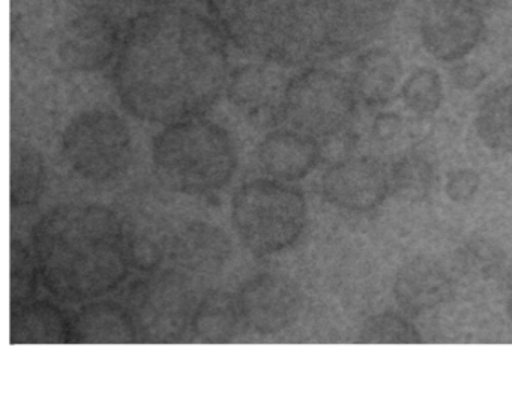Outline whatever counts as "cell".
<instances>
[{"label":"cell","instance_id":"29","mask_svg":"<svg viewBox=\"0 0 512 401\" xmlns=\"http://www.w3.org/2000/svg\"><path fill=\"white\" fill-rule=\"evenodd\" d=\"M400 119L397 116H380L374 125V134L379 140H391L397 136L400 131Z\"/></svg>","mask_w":512,"mask_h":401},{"label":"cell","instance_id":"17","mask_svg":"<svg viewBox=\"0 0 512 401\" xmlns=\"http://www.w3.org/2000/svg\"><path fill=\"white\" fill-rule=\"evenodd\" d=\"M400 59L389 50L365 53L353 68V89L367 106H386L394 98L401 79Z\"/></svg>","mask_w":512,"mask_h":401},{"label":"cell","instance_id":"32","mask_svg":"<svg viewBox=\"0 0 512 401\" xmlns=\"http://www.w3.org/2000/svg\"><path fill=\"white\" fill-rule=\"evenodd\" d=\"M469 2L475 5V7H478L479 10H482V8L493 7V5H496L500 0H469Z\"/></svg>","mask_w":512,"mask_h":401},{"label":"cell","instance_id":"15","mask_svg":"<svg viewBox=\"0 0 512 401\" xmlns=\"http://www.w3.org/2000/svg\"><path fill=\"white\" fill-rule=\"evenodd\" d=\"M230 254L226 233L208 223L187 224L166 244V256L178 274H215L224 268Z\"/></svg>","mask_w":512,"mask_h":401},{"label":"cell","instance_id":"19","mask_svg":"<svg viewBox=\"0 0 512 401\" xmlns=\"http://www.w3.org/2000/svg\"><path fill=\"white\" fill-rule=\"evenodd\" d=\"M70 338V326L58 308L47 302L13 305L11 343H59Z\"/></svg>","mask_w":512,"mask_h":401},{"label":"cell","instance_id":"18","mask_svg":"<svg viewBox=\"0 0 512 401\" xmlns=\"http://www.w3.org/2000/svg\"><path fill=\"white\" fill-rule=\"evenodd\" d=\"M136 325L130 314L115 304H95L83 308L70 326V338L79 343H130Z\"/></svg>","mask_w":512,"mask_h":401},{"label":"cell","instance_id":"3","mask_svg":"<svg viewBox=\"0 0 512 401\" xmlns=\"http://www.w3.org/2000/svg\"><path fill=\"white\" fill-rule=\"evenodd\" d=\"M32 245L41 281L65 301L112 292L133 265L134 248L124 226L104 206H58L38 221Z\"/></svg>","mask_w":512,"mask_h":401},{"label":"cell","instance_id":"9","mask_svg":"<svg viewBox=\"0 0 512 401\" xmlns=\"http://www.w3.org/2000/svg\"><path fill=\"white\" fill-rule=\"evenodd\" d=\"M118 20L103 10H89L67 23L58 46V58L67 70L95 73L118 55L122 40Z\"/></svg>","mask_w":512,"mask_h":401},{"label":"cell","instance_id":"8","mask_svg":"<svg viewBox=\"0 0 512 401\" xmlns=\"http://www.w3.org/2000/svg\"><path fill=\"white\" fill-rule=\"evenodd\" d=\"M482 31L481 10L469 0H431L422 14V43L439 61H460L469 55Z\"/></svg>","mask_w":512,"mask_h":401},{"label":"cell","instance_id":"26","mask_svg":"<svg viewBox=\"0 0 512 401\" xmlns=\"http://www.w3.org/2000/svg\"><path fill=\"white\" fill-rule=\"evenodd\" d=\"M362 343L416 344L422 343L418 329L395 313H380L367 320L361 334Z\"/></svg>","mask_w":512,"mask_h":401},{"label":"cell","instance_id":"30","mask_svg":"<svg viewBox=\"0 0 512 401\" xmlns=\"http://www.w3.org/2000/svg\"><path fill=\"white\" fill-rule=\"evenodd\" d=\"M458 80V86H463V88H473V86H478L482 80V73L479 70H473V68H466V70H461L460 73L455 74Z\"/></svg>","mask_w":512,"mask_h":401},{"label":"cell","instance_id":"22","mask_svg":"<svg viewBox=\"0 0 512 401\" xmlns=\"http://www.w3.org/2000/svg\"><path fill=\"white\" fill-rule=\"evenodd\" d=\"M46 181V167L40 152L29 146L11 149V206L16 209L34 206Z\"/></svg>","mask_w":512,"mask_h":401},{"label":"cell","instance_id":"13","mask_svg":"<svg viewBox=\"0 0 512 401\" xmlns=\"http://www.w3.org/2000/svg\"><path fill=\"white\" fill-rule=\"evenodd\" d=\"M392 292L406 313L421 316L454 299L455 281L439 260L419 256L398 269Z\"/></svg>","mask_w":512,"mask_h":401},{"label":"cell","instance_id":"6","mask_svg":"<svg viewBox=\"0 0 512 401\" xmlns=\"http://www.w3.org/2000/svg\"><path fill=\"white\" fill-rule=\"evenodd\" d=\"M355 110V89L344 77L325 68H305L287 82L280 124L320 142L338 136Z\"/></svg>","mask_w":512,"mask_h":401},{"label":"cell","instance_id":"24","mask_svg":"<svg viewBox=\"0 0 512 401\" xmlns=\"http://www.w3.org/2000/svg\"><path fill=\"white\" fill-rule=\"evenodd\" d=\"M389 185L398 199L422 202L433 187V167L421 155H406L392 166Z\"/></svg>","mask_w":512,"mask_h":401},{"label":"cell","instance_id":"2","mask_svg":"<svg viewBox=\"0 0 512 401\" xmlns=\"http://www.w3.org/2000/svg\"><path fill=\"white\" fill-rule=\"evenodd\" d=\"M244 55L280 67L346 53L373 16V0H202Z\"/></svg>","mask_w":512,"mask_h":401},{"label":"cell","instance_id":"25","mask_svg":"<svg viewBox=\"0 0 512 401\" xmlns=\"http://www.w3.org/2000/svg\"><path fill=\"white\" fill-rule=\"evenodd\" d=\"M401 98L404 106L415 115H433L442 104V79L436 71L421 68L403 83Z\"/></svg>","mask_w":512,"mask_h":401},{"label":"cell","instance_id":"4","mask_svg":"<svg viewBox=\"0 0 512 401\" xmlns=\"http://www.w3.org/2000/svg\"><path fill=\"white\" fill-rule=\"evenodd\" d=\"M160 181L176 193L205 196L229 184L238 167L230 134L215 122L193 118L166 125L152 143Z\"/></svg>","mask_w":512,"mask_h":401},{"label":"cell","instance_id":"21","mask_svg":"<svg viewBox=\"0 0 512 401\" xmlns=\"http://www.w3.org/2000/svg\"><path fill=\"white\" fill-rule=\"evenodd\" d=\"M242 316L238 298L229 293H209L194 311L191 326L202 341L220 343L233 338L238 331Z\"/></svg>","mask_w":512,"mask_h":401},{"label":"cell","instance_id":"14","mask_svg":"<svg viewBox=\"0 0 512 401\" xmlns=\"http://www.w3.org/2000/svg\"><path fill=\"white\" fill-rule=\"evenodd\" d=\"M280 65L260 61L244 65L230 73L227 97L245 115L263 119L266 124H280L281 104L287 82L278 73Z\"/></svg>","mask_w":512,"mask_h":401},{"label":"cell","instance_id":"12","mask_svg":"<svg viewBox=\"0 0 512 401\" xmlns=\"http://www.w3.org/2000/svg\"><path fill=\"white\" fill-rule=\"evenodd\" d=\"M236 298L242 322L260 334H275L289 328L301 310L298 289L277 275L251 278Z\"/></svg>","mask_w":512,"mask_h":401},{"label":"cell","instance_id":"20","mask_svg":"<svg viewBox=\"0 0 512 401\" xmlns=\"http://www.w3.org/2000/svg\"><path fill=\"white\" fill-rule=\"evenodd\" d=\"M475 127L487 148L512 157V86L494 89L482 100Z\"/></svg>","mask_w":512,"mask_h":401},{"label":"cell","instance_id":"33","mask_svg":"<svg viewBox=\"0 0 512 401\" xmlns=\"http://www.w3.org/2000/svg\"><path fill=\"white\" fill-rule=\"evenodd\" d=\"M506 313H508L509 319L512 320V284L509 287L508 299H506Z\"/></svg>","mask_w":512,"mask_h":401},{"label":"cell","instance_id":"28","mask_svg":"<svg viewBox=\"0 0 512 401\" xmlns=\"http://www.w3.org/2000/svg\"><path fill=\"white\" fill-rule=\"evenodd\" d=\"M481 187V178L472 169H458L449 173L446 181V196L458 205L472 202Z\"/></svg>","mask_w":512,"mask_h":401},{"label":"cell","instance_id":"16","mask_svg":"<svg viewBox=\"0 0 512 401\" xmlns=\"http://www.w3.org/2000/svg\"><path fill=\"white\" fill-rule=\"evenodd\" d=\"M260 166L277 181L295 182L305 178L320 158L317 140L296 131L268 134L257 148Z\"/></svg>","mask_w":512,"mask_h":401},{"label":"cell","instance_id":"27","mask_svg":"<svg viewBox=\"0 0 512 401\" xmlns=\"http://www.w3.org/2000/svg\"><path fill=\"white\" fill-rule=\"evenodd\" d=\"M38 274L40 272L35 257L32 259L22 242L14 241L11 244V304L31 301L37 287Z\"/></svg>","mask_w":512,"mask_h":401},{"label":"cell","instance_id":"1","mask_svg":"<svg viewBox=\"0 0 512 401\" xmlns=\"http://www.w3.org/2000/svg\"><path fill=\"white\" fill-rule=\"evenodd\" d=\"M220 26L194 8H145L131 17L113 65V88L151 124L200 118L227 88L230 50Z\"/></svg>","mask_w":512,"mask_h":401},{"label":"cell","instance_id":"10","mask_svg":"<svg viewBox=\"0 0 512 401\" xmlns=\"http://www.w3.org/2000/svg\"><path fill=\"white\" fill-rule=\"evenodd\" d=\"M134 314L136 329L152 340H172L182 334L188 320L193 319V298L181 274L151 278L136 293Z\"/></svg>","mask_w":512,"mask_h":401},{"label":"cell","instance_id":"11","mask_svg":"<svg viewBox=\"0 0 512 401\" xmlns=\"http://www.w3.org/2000/svg\"><path fill=\"white\" fill-rule=\"evenodd\" d=\"M389 191V173L371 158L340 161L322 178L323 197L344 211H373L385 202Z\"/></svg>","mask_w":512,"mask_h":401},{"label":"cell","instance_id":"7","mask_svg":"<svg viewBox=\"0 0 512 401\" xmlns=\"http://www.w3.org/2000/svg\"><path fill=\"white\" fill-rule=\"evenodd\" d=\"M62 155L83 179L104 184L127 172L133 154L130 128L112 110L80 113L65 128Z\"/></svg>","mask_w":512,"mask_h":401},{"label":"cell","instance_id":"5","mask_svg":"<svg viewBox=\"0 0 512 401\" xmlns=\"http://www.w3.org/2000/svg\"><path fill=\"white\" fill-rule=\"evenodd\" d=\"M232 223L251 253L274 256L301 238L307 202L301 191L281 182H248L233 196Z\"/></svg>","mask_w":512,"mask_h":401},{"label":"cell","instance_id":"31","mask_svg":"<svg viewBox=\"0 0 512 401\" xmlns=\"http://www.w3.org/2000/svg\"><path fill=\"white\" fill-rule=\"evenodd\" d=\"M145 8H166L178 7L184 4L185 0H137Z\"/></svg>","mask_w":512,"mask_h":401},{"label":"cell","instance_id":"23","mask_svg":"<svg viewBox=\"0 0 512 401\" xmlns=\"http://www.w3.org/2000/svg\"><path fill=\"white\" fill-rule=\"evenodd\" d=\"M506 262L503 248L488 238L469 239L455 253V269L469 280H494L502 274Z\"/></svg>","mask_w":512,"mask_h":401}]
</instances>
